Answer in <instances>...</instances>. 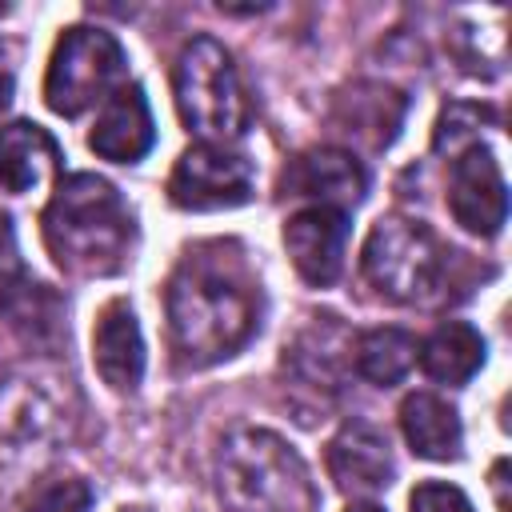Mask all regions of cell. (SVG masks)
<instances>
[{
    "label": "cell",
    "mask_w": 512,
    "mask_h": 512,
    "mask_svg": "<svg viewBox=\"0 0 512 512\" xmlns=\"http://www.w3.org/2000/svg\"><path fill=\"white\" fill-rule=\"evenodd\" d=\"M400 428H404L408 448L424 460H456L460 456V444H464L460 416L448 400H440L432 392H412L400 404Z\"/></svg>",
    "instance_id": "9a60e30c"
},
{
    "label": "cell",
    "mask_w": 512,
    "mask_h": 512,
    "mask_svg": "<svg viewBox=\"0 0 512 512\" xmlns=\"http://www.w3.org/2000/svg\"><path fill=\"white\" fill-rule=\"evenodd\" d=\"M344 340L348 336L336 324V316H320L312 328L300 332L292 348H284V368H292L296 380L308 388H340L344 352H352V344Z\"/></svg>",
    "instance_id": "2e32d148"
},
{
    "label": "cell",
    "mask_w": 512,
    "mask_h": 512,
    "mask_svg": "<svg viewBox=\"0 0 512 512\" xmlns=\"http://www.w3.org/2000/svg\"><path fill=\"white\" fill-rule=\"evenodd\" d=\"M56 168H60V148L40 124L16 120L0 128V188L16 196L36 192Z\"/></svg>",
    "instance_id": "5bb4252c"
},
{
    "label": "cell",
    "mask_w": 512,
    "mask_h": 512,
    "mask_svg": "<svg viewBox=\"0 0 512 512\" xmlns=\"http://www.w3.org/2000/svg\"><path fill=\"white\" fill-rule=\"evenodd\" d=\"M356 372L380 388H392L416 364V340L404 328H372L356 340Z\"/></svg>",
    "instance_id": "d6986e66"
},
{
    "label": "cell",
    "mask_w": 512,
    "mask_h": 512,
    "mask_svg": "<svg viewBox=\"0 0 512 512\" xmlns=\"http://www.w3.org/2000/svg\"><path fill=\"white\" fill-rule=\"evenodd\" d=\"M152 144H156V124H152V108L144 100V88L140 84H120L104 100V108H100V116L88 132V148L104 160L136 164Z\"/></svg>",
    "instance_id": "8fae6325"
},
{
    "label": "cell",
    "mask_w": 512,
    "mask_h": 512,
    "mask_svg": "<svg viewBox=\"0 0 512 512\" xmlns=\"http://www.w3.org/2000/svg\"><path fill=\"white\" fill-rule=\"evenodd\" d=\"M328 472L352 496H372V492L388 488L396 464H392L384 432L364 420H348L328 444Z\"/></svg>",
    "instance_id": "7c38bea8"
},
{
    "label": "cell",
    "mask_w": 512,
    "mask_h": 512,
    "mask_svg": "<svg viewBox=\"0 0 512 512\" xmlns=\"http://www.w3.org/2000/svg\"><path fill=\"white\" fill-rule=\"evenodd\" d=\"M344 104H348V112L340 116L344 132L368 136L376 148L392 140V132H396V124H400V112H404V100H400L396 92L372 88V84H360Z\"/></svg>",
    "instance_id": "ffe728a7"
},
{
    "label": "cell",
    "mask_w": 512,
    "mask_h": 512,
    "mask_svg": "<svg viewBox=\"0 0 512 512\" xmlns=\"http://www.w3.org/2000/svg\"><path fill=\"white\" fill-rule=\"evenodd\" d=\"M476 124H480V108H472V104H448L444 116H440V124H436V136H432L436 152H464V148L480 144L476 140Z\"/></svg>",
    "instance_id": "44dd1931"
},
{
    "label": "cell",
    "mask_w": 512,
    "mask_h": 512,
    "mask_svg": "<svg viewBox=\"0 0 512 512\" xmlns=\"http://www.w3.org/2000/svg\"><path fill=\"white\" fill-rule=\"evenodd\" d=\"M48 408L32 388H4L0 392V464L16 460L20 452H36L48 440Z\"/></svg>",
    "instance_id": "ac0fdd59"
},
{
    "label": "cell",
    "mask_w": 512,
    "mask_h": 512,
    "mask_svg": "<svg viewBox=\"0 0 512 512\" xmlns=\"http://www.w3.org/2000/svg\"><path fill=\"white\" fill-rule=\"evenodd\" d=\"M92 508V488L84 480H52L44 484L24 512H88Z\"/></svg>",
    "instance_id": "7402d4cb"
},
{
    "label": "cell",
    "mask_w": 512,
    "mask_h": 512,
    "mask_svg": "<svg viewBox=\"0 0 512 512\" xmlns=\"http://www.w3.org/2000/svg\"><path fill=\"white\" fill-rule=\"evenodd\" d=\"M92 364L116 392H132L144 376V336L128 300H108L92 328Z\"/></svg>",
    "instance_id": "4fadbf2b"
},
{
    "label": "cell",
    "mask_w": 512,
    "mask_h": 512,
    "mask_svg": "<svg viewBox=\"0 0 512 512\" xmlns=\"http://www.w3.org/2000/svg\"><path fill=\"white\" fill-rule=\"evenodd\" d=\"M508 460H496V468H492V492H496V504H500V512H508Z\"/></svg>",
    "instance_id": "cb8c5ba5"
},
{
    "label": "cell",
    "mask_w": 512,
    "mask_h": 512,
    "mask_svg": "<svg viewBox=\"0 0 512 512\" xmlns=\"http://www.w3.org/2000/svg\"><path fill=\"white\" fill-rule=\"evenodd\" d=\"M408 508H412V512H472L468 496H464L456 484H440V480L416 484Z\"/></svg>",
    "instance_id": "603a6c76"
},
{
    "label": "cell",
    "mask_w": 512,
    "mask_h": 512,
    "mask_svg": "<svg viewBox=\"0 0 512 512\" xmlns=\"http://www.w3.org/2000/svg\"><path fill=\"white\" fill-rule=\"evenodd\" d=\"M348 512H384V508H380V504H352Z\"/></svg>",
    "instance_id": "484cf974"
},
{
    "label": "cell",
    "mask_w": 512,
    "mask_h": 512,
    "mask_svg": "<svg viewBox=\"0 0 512 512\" xmlns=\"http://www.w3.org/2000/svg\"><path fill=\"white\" fill-rule=\"evenodd\" d=\"M12 100V68L4 64V48H0V108Z\"/></svg>",
    "instance_id": "d4e9b609"
},
{
    "label": "cell",
    "mask_w": 512,
    "mask_h": 512,
    "mask_svg": "<svg viewBox=\"0 0 512 512\" xmlns=\"http://www.w3.org/2000/svg\"><path fill=\"white\" fill-rule=\"evenodd\" d=\"M448 208L472 236H496L508 216V188L496 156L484 144L464 148L448 172Z\"/></svg>",
    "instance_id": "ba28073f"
},
{
    "label": "cell",
    "mask_w": 512,
    "mask_h": 512,
    "mask_svg": "<svg viewBox=\"0 0 512 512\" xmlns=\"http://www.w3.org/2000/svg\"><path fill=\"white\" fill-rule=\"evenodd\" d=\"M344 244H348V212H340V208L308 204L296 216H288V224H284V248L292 256L296 272L316 288H328L340 276Z\"/></svg>",
    "instance_id": "9c48e42d"
},
{
    "label": "cell",
    "mask_w": 512,
    "mask_h": 512,
    "mask_svg": "<svg viewBox=\"0 0 512 512\" xmlns=\"http://www.w3.org/2000/svg\"><path fill=\"white\" fill-rule=\"evenodd\" d=\"M44 244L72 276H116L136 248L128 200L96 172H72L44 208Z\"/></svg>",
    "instance_id": "7a4b0ae2"
},
{
    "label": "cell",
    "mask_w": 512,
    "mask_h": 512,
    "mask_svg": "<svg viewBox=\"0 0 512 512\" xmlns=\"http://www.w3.org/2000/svg\"><path fill=\"white\" fill-rule=\"evenodd\" d=\"M216 488L228 512H320L308 464L268 428H236L220 440Z\"/></svg>",
    "instance_id": "3957f363"
},
{
    "label": "cell",
    "mask_w": 512,
    "mask_h": 512,
    "mask_svg": "<svg viewBox=\"0 0 512 512\" xmlns=\"http://www.w3.org/2000/svg\"><path fill=\"white\" fill-rule=\"evenodd\" d=\"M284 196H308L324 208H348L364 200L368 188V172L360 168V160L344 148H308L300 152L280 180Z\"/></svg>",
    "instance_id": "30bf717a"
},
{
    "label": "cell",
    "mask_w": 512,
    "mask_h": 512,
    "mask_svg": "<svg viewBox=\"0 0 512 512\" xmlns=\"http://www.w3.org/2000/svg\"><path fill=\"white\" fill-rule=\"evenodd\" d=\"M176 112L188 132L208 144H224L244 136L248 128V96L240 88L236 64L212 36H196L176 56Z\"/></svg>",
    "instance_id": "277c9868"
},
{
    "label": "cell",
    "mask_w": 512,
    "mask_h": 512,
    "mask_svg": "<svg viewBox=\"0 0 512 512\" xmlns=\"http://www.w3.org/2000/svg\"><path fill=\"white\" fill-rule=\"evenodd\" d=\"M360 268L380 296L396 304H416L436 292L444 276V248L424 224L388 216L376 220V228L368 232Z\"/></svg>",
    "instance_id": "5b68a950"
},
{
    "label": "cell",
    "mask_w": 512,
    "mask_h": 512,
    "mask_svg": "<svg viewBox=\"0 0 512 512\" xmlns=\"http://www.w3.org/2000/svg\"><path fill=\"white\" fill-rule=\"evenodd\" d=\"M480 364H484V336L464 320L440 324L420 344V368L440 384H464L476 376Z\"/></svg>",
    "instance_id": "e0dca14e"
},
{
    "label": "cell",
    "mask_w": 512,
    "mask_h": 512,
    "mask_svg": "<svg viewBox=\"0 0 512 512\" xmlns=\"http://www.w3.org/2000/svg\"><path fill=\"white\" fill-rule=\"evenodd\" d=\"M252 196V164L248 156L224 148V144H192L172 176H168V200L188 212H216V208H236L248 204Z\"/></svg>",
    "instance_id": "52a82bcc"
},
{
    "label": "cell",
    "mask_w": 512,
    "mask_h": 512,
    "mask_svg": "<svg viewBox=\"0 0 512 512\" xmlns=\"http://www.w3.org/2000/svg\"><path fill=\"white\" fill-rule=\"evenodd\" d=\"M232 244L192 248L168 280V328L188 364H216L240 352L260 328V284Z\"/></svg>",
    "instance_id": "6da1fadb"
},
{
    "label": "cell",
    "mask_w": 512,
    "mask_h": 512,
    "mask_svg": "<svg viewBox=\"0 0 512 512\" xmlns=\"http://www.w3.org/2000/svg\"><path fill=\"white\" fill-rule=\"evenodd\" d=\"M128 56L112 32L100 28H68L56 40L44 76V100L60 116H80L84 108L108 100V92L124 80Z\"/></svg>",
    "instance_id": "8992f818"
}]
</instances>
